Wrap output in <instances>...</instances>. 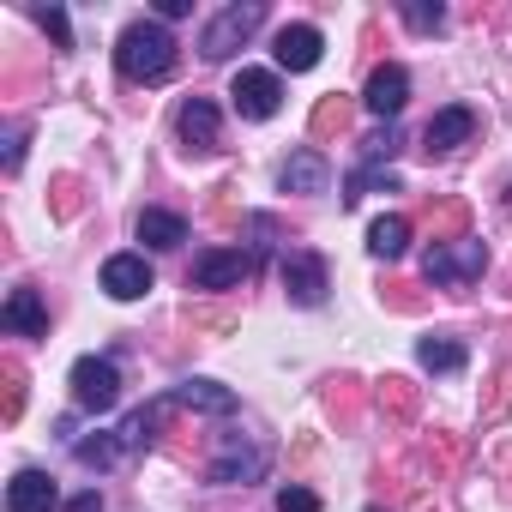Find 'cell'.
<instances>
[{
	"mask_svg": "<svg viewBox=\"0 0 512 512\" xmlns=\"http://www.w3.org/2000/svg\"><path fill=\"white\" fill-rule=\"evenodd\" d=\"M278 512H320V494L314 488H278Z\"/></svg>",
	"mask_w": 512,
	"mask_h": 512,
	"instance_id": "cell-35",
	"label": "cell"
},
{
	"mask_svg": "<svg viewBox=\"0 0 512 512\" xmlns=\"http://www.w3.org/2000/svg\"><path fill=\"white\" fill-rule=\"evenodd\" d=\"M187 326L193 332H235V314L229 308H187Z\"/></svg>",
	"mask_w": 512,
	"mask_h": 512,
	"instance_id": "cell-32",
	"label": "cell"
},
{
	"mask_svg": "<svg viewBox=\"0 0 512 512\" xmlns=\"http://www.w3.org/2000/svg\"><path fill=\"white\" fill-rule=\"evenodd\" d=\"M398 145H404V139H398V127H380V133H368V139H362V157H368V163H380V157H392Z\"/></svg>",
	"mask_w": 512,
	"mask_h": 512,
	"instance_id": "cell-34",
	"label": "cell"
},
{
	"mask_svg": "<svg viewBox=\"0 0 512 512\" xmlns=\"http://www.w3.org/2000/svg\"><path fill=\"white\" fill-rule=\"evenodd\" d=\"M229 103H235V115H247V121H272V115L284 109V79L266 73V67H241L235 85H229Z\"/></svg>",
	"mask_w": 512,
	"mask_h": 512,
	"instance_id": "cell-5",
	"label": "cell"
},
{
	"mask_svg": "<svg viewBox=\"0 0 512 512\" xmlns=\"http://www.w3.org/2000/svg\"><path fill=\"white\" fill-rule=\"evenodd\" d=\"M422 223H428L434 247L464 241V235H470V205H464V199H428V205H422Z\"/></svg>",
	"mask_w": 512,
	"mask_h": 512,
	"instance_id": "cell-17",
	"label": "cell"
},
{
	"mask_svg": "<svg viewBox=\"0 0 512 512\" xmlns=\"http://www.w3.org/2000/svg\"><path fill=\"white\" fill-rule=\"evenodd\" d=\"M247 278H253V260H247V253H235V247H211V253H199L193 272H187L193 290H241Z\"/></svg>",
	"mask_w": 512,
	"mask_h": 512,
	"instance_id": "cell-7",
	"label": "cell"
},
{
	"mask_svg": "<svg viewBox=\"0 0 512 512\" xmlns=\"http://www.w3.org/2000/svg\"><path fill=\"white\" fill-rule=\"evenodd\" d=\"M500 482H506V500H512V446L500 452Z\"/></svg>",
	"mask_w": 512,
	"mask_h": 512,
	"instance_id": "cell-40",
	"label": "cell"
},
{
	"mask_svg": "<svg viewBox=\"0 0 512 512\" xmlns=\"http://www.w3.org/2000/svg\"><path fill=\"white\" fill-rule=\"evenodd\" d=\"M169 398H175L181 410H205V416H229V410H235V392L217 386V380H187V386H175Z\"/></svg>",
	"mask_w": 512,
	"mask_h": 512,
	"instance_id": "cell-19",
	"label": "cell"
},
{
	"mask_svg": "<svg viewBox=\"0 0 512 512\" xmlns=\"http://www.w3.org/2000/svg\"><path fill=\"white\" fill-rule=\"evenodd\" d=\"M326 290H332L326 260H320V253H308V247H290V253H284V296H290L296 308H320Z\"/></svg>",
	"mask_w": 512,
	"mask_h": 512,
	"instance_id": "cell-6",
	"label": "cell"
},
{
	"mask_svg": "<svg viewBox=\"0 0 512 512\" xmlns=\"http://www.w3.org/2000/svg\"><path fill=\"white\" fill-rule=\"evenodd\" d=\"M374 398H380V410H386L392 422H410V416H416V404H422V398H416V386H410L404 374H386Z\"/></svg>",
	"mask_w": 512,
	"mask_h": 512,
	"instance_id": "cell-24",
	"label": "cell"
},
{
	"mask_svg": "<svg viewBox=\"0 0 512 512\" xmlns=\"http://www.w3.org/2000/svg\"><path fill=\"white\" fill-rule=\"evenodd\" d=\"M326 410H332L338 422H356V416H362V380H350V374L326 380Z\"/></svg>",
	"mask_w": 512,
	"mask_h": 512,
	"instance_id": "cell-25",
	"label": "cell"
},
{
	"mask_svg": "<svg viewBox=\"0 0 512 512\" xmlns=\"http://www.w3.org/2000/svg\"><path fill=\"white\" fill-rule=\"evenodd\" d=\"M19 163H25V127L7 139V169H19Z\"/></svg>",
	"mask_w": 512,
	"mask_h": 512,
	"instance_id": "cell-39",
	"label": "cell"
},
{
	"mask_svg": "<svg viewBox=\"0 0 512 512\" xmlns=\"http://www.w3.org/2000/svg\"><path fill=\"white\" fill-rule=\"evenodd\" d=\"M326 181H332V169L320 151H296L284 163V193H326Z\"/></svg>",
	"mask_w": 512,
	"mask_h": 512,
	"instance_id": "cell-21",
	"label": "cell"
},
{
	"mask_svg": "<svg viewBox=\"0 0 512 512\" xmlns=\"http://www.w3.org/2000/svg\"><path fill=\"white\" fill-rule=\"evenodd\" d=\"M67 386H73V404H79V410L103 416V410H115V398H121V368H115L109 356H79L73 374H67Z\"/></svg>",
	"mask_w": 512,
	"mask_h": 512,
	"instance_id": "cell-4",
	"label": "cell"
},
{
	"mask_svg": "<svg viewBox=\"0 0 512 512\" xmlns=\"http://www.w3.org/2000/svg\"><path fill=\"white\" fill-rule=\"evenodd\" d=\"M266 476V452L247 434H223L211 452V482H260Z\"/></svg>",
	"mask_w": 512,
	"mask_h": 512,
	"instance_id": "cell-8",
	"label": "cell"
},
{
	"mask_svg": "<svg viewBox=\"0 0 512 512\" xmlns=\"http://www.w3.org/2000/svg\"><path fill=\"white\" fill-rule=\"evenodd\" d=\"M115 67H121V79H133V85H163V79L175 73V37H169L157 19H139V25L121 31Z\"/></svg>",
	"mask_w": 512,
	"mask_h": 512,
	"instance_id": "cell-1",
	"label": "cell"
},
{
	"mask_svg": "<svg viewBox=\"0 0 512 512\" xmlns=\"http://www.w3.org/2000/svg\"><path fill=\"white\" fill-rule=\"evenodd\" d=\"M380 296H386V308H398V314H416V308H422V296H416V284H386Z\"/></svg>",
	"mask_w": 512,
	"mask_h": 512,
	"instance_id": "cell-36",
	"label": "cell"
},
{
	"mask_svg": "<svg viewBox=\"0 0 512 512\" xmlns=\"http://www.w3.org/2000/svg\"><path fill=\"white\" fill-rule=\"evenodd\" d=\"M404 103H410V73H404V67H392V61H386V67H374V73H368V109L392 127V115H398Z\"/></svg>",
	"mask_w": 512,
	"mask_h": 512,
	"instance_id": "cell-13",
	"label": "cell"
},
{
	"mask_svg": "<svg viewBox=\"0 0 512 512\" xmlns=\"http://www.w3.org/2000/svg\"><path fill=\"white\" fill-rule=\"evenodd\" d=\"M404 25L428 37V31H440V25H446V7H428V0H410V7H404Z\"/></svg>",
	"mask_w": 512,
	"mask_h": 512,
	"instance_id": "cell-30",
	"label": "cell"
},
{
	"mask_svg": "<svg viewBox=\"0 0 512 512\" xmlns=\"http://www.w3.org/2000/svg\"><path fill=\"white\" fill-rule=\"evenodd\" d=\"M49 211L55 217H79L85 211V181L79 175H55L49 181Z\"/></svg>",
	"mask_w": 512,
	"mask_h": 512,
	"instance_id": "cell-26",
	"label": "cell"
},
{
	"mask_svg": "<svg viewBox=\"0 0 512 512\" xmlns=\"http://www.w3.org/2000/svg\"><path fill=\"white\" fill-rule=\"evenodd\" d=\"M320 49H326V37L314 31V25H284L278 31V67H290V73H308V67H320Z\"/></svg>",
	"mask_w": 512,
	"mask_h": 512,
	"instance_id": "cell-15",
	"label": "cell"
},
{
	"mask_svg": "<svg viewBox=\"0 0 512 512\" xmlns=\"http://www.w3.org/2000/svg\"><path fill=\"white\" fill-rule=\"evenodd\" d=\"M428 464L458 470V464H464V440H458V434H446V428H434V434H428Z\"/></svg>",
	"mask_w": 512,
	"mask_h": 512,
	"instance_id": "cell-27",
	"label": "cell"
},
{
	"mask_svg": "<svg viewBox=\"0 0 512 512\" xmlns=\"http://www.w3.org/2000/svg\"><path fill=\"white\" fill-rule=\"evenodd\" d=\"M416 356H422V368H428V374H458V368H464V344H458L452 332L422 338V344H416Z\"/></svg>",
	"mask_w": 512,
	"mask_h": 512,
	"instance_id": "cell-23",
	"label": "cell"
},
{
	"mask_svg": "<svg viewBox=\"0 0 512 512\" xmlns=\"http://www.w3.org/2000/svg\"><path fill=\"white\" fill-rule=\"evenodd\" d=\"M175 410H181L175 398H151V404H139V410L121 422V446H127V452H145V446H157V434H163V422H169Z\"/></svg>",
	"mask_w": 512,
	"mask_h": 512,
	"instance_id": "cell-14",
	"label": "cell"
},
{
	"mask_svg": "<svg viewBox=\"0 0 512 512\" xmlns=\"http://www.w3.org/2000/svg\"><path fill=\"white\" fill-rule=\"evenodd\" d=\"M0 326L19 332V338H49V308H43V296H37L31 284H19V290L7 296V308H0Z\"/></svg>",
	"mask_w": 512,
	"mask_h": 512,
	"instance_id": "cell-12",
	"label": "cell"
},
{
	"mask_svg": "<svg viewBox=\"0 0 512 512\" xmlns=\"http://www.w3.org/2000/svg\"><path fill=\"white\" fill-rule=\"evenodd\" d=\"M350 115H356V103H350L344 91H332V97H320V103H314L308 133H314V139H344V133H350Z\"/></svg>",
	"mask_w": 512,
	"mask_h": 512,
	"instance_id": "cell-20",
	"label": "cell"
},
{
	"mask_svg": "<svg viewBox=\"0 0 512 512\" xmlns=\"http://www.w3.org/2000/svg\"><path fill=\"white\" fill-rule=\"evenodd\" d=\"M0 380H7V422H19V410H25V368H19V356L0 362Z\"/></svg>",
	"mask_w": 512,
	"mask_h": 512,
	"instance_id": "cell-29",
	"label": "cell"
},
{
	"mask_svg": "<svg viewBox=\"0 0 512 512\" xmlns=\"http://www.w3.org/2000/svg\"><path fill=\"white\" fill-rule=\"evenodd\" d=\"M193 0H157V19H187Z\"/></svg>",
	"mask_w": 512,
	"mask_h": 512,
	"instance_id": "cell-38",
	"label": "cell"
},
{
	"mask_svg": "<svg viewBox=\"0 0 512 512\" xmlns=\"http://www.w3.org/2000/svg\"><path fill=\"white\" fill-rule=\"evenodd\" d=\"M470 133H476V109L452 103V109H440V115L428 121V133H422V151H428V157H452L458 145H470Z\"/></svg>",
	"mask_w": 512,
	"mask_h": 512,
	"instance_id": "cell-10",
	"label": "cell"
},
{
	"mask_svg": "<svg viewBox=\"0 0 512 512\" xmlns=\"http://www.w3.org/2000/svg\"><path fill=\"white\" fill-rule=\"evenodd\" d=\"M151 284H157V272H151L145 253H109V260H103V290L115 302H139Z\"/></svg>",
	"mask_w": 512,
	"mask_h": 512,
	"instance_id": "cell-9",
	"label": "cell"
},
{
	"mask_svg": "<svg viewBox=\"0 0 512 512\" xmlns=\"http://www.w3.org/2000/svg\"><path fill=\"white\" fill-rule=\"evenodd\" d=\"M266 25V7L260 0H247V7H223L211 25H205V37H199V55L205 61H229L235 49H247V37Z\"/></svg>",
	"mask_w": 512,
	"mask_h": 512,
	"instance_id": "cell-3",
	"label": "cell"
},
{
	"mask_svg": "<svg viewBox=\"0 0 512 512\" xmlns=\"http://www.w3.org/2000/svg\"><path fill=\"white\" fill-rule=\"evenodd\" d=\"M115 452H121V440H109V434H97V440H79V446H73V458H79V464H91V470H109V464H115Z\"/></svg>",
	"mask_w": 512,
	"mask_h": 512,
	"instance_id": "cell-28",
	"label": "cell"
},
{
	"mask_svg": "<svg viewBox=\"0 0 512 512\" xmlns=\"http://www.w3.org/2000/svg\"><path fill=\"white\" fill-rule=\"evenodd\" d=\"M37 25L49 31V43H55V49H73V25H67V13H61V7H37Z\"/></svg>",
	"mask_w": 512,
	"mask_h": 512,
	"instance_id": "cell-31",
	"label": "cell"
},
{
	"mask_svg": "<svg viewBox=\"0 0 512 512\" xmlns=\"http://www.w3.org/2000/svg\"><path fill=\"white\" fill-rule=\"evenodd\" d=\"M488 272V247L476 241V235H464V241H446V247H428V260H422V278L434 284V290H470L476 278Z\"/></svg>",
	"mask_w": 512,
	"mask_h": 512,
	"instance_id": "cell-2",
	"label": "cell"
},
{
	"mask_svg": "<svg viewBox=\"0 0 512 512\" xmlns=\"http://www.w3.org/2000/svg\"><path fill=\"white\" fill-rule=\"evenodd\" d=\"M55 506H61L55 476H43V470H19V476L7 482V512H55Z\"/></svg>",
	"mask_w": 512,
	"mask_h": 512,
	"instance_id": "cell-16",
	"label": "cell"
},
{
	"mask_svg": "<svg viewBox=\"0 0 512 512\" xmlns=\"http://www.w3.org/2000/svg\"><path fill=\"white\" fill-rule=\"evenodd\" d=\"M404 247H410V217L404 211H386L368 223V253L374 260H404Z\"/></svg>",
	"mask_w": 512,
	"mask_h": 512,
	"instance_id": "cell-18",
	"label": "cell"
},
{
	"mask_svg": "<svg viewBox=\"0 0 512 512\" xmlns=\"http://www.w3.org/2000/svg\"><path fill=\"white\" fill-rule=\"evenodd\" d=\"M175 127H181V145H187L193 157L217 151V103H211V97H187L181 115H175Z\"/></svg>",
	"mask_w": 512,
	"mask_h": 512,
	"instance_id": "cell-11",
	"label": "cell"
},
{
	"mask_svg": "<svg viewBox=\"0 0 512 512\" xmlns=\"http://www.w3.org/2000/svg\"><path fill=\"white\" fill-rule=\"evenodd\" d=\"M61 512H103V494H97V488H85V494H73Z\"/></svg>",
	"mask_w": 512,
	"mask_h": 512,
	"instance_id": "cell-37",
	"label": "cell"
},
{
	"mask_svg": "<svg viewBox=\"0 0 512 512\" xmlns=\"http://www.w3.org/2000/svg\"><path fill=\"white\" fill-rule=\"evenodd\" d=\"M133 229H139V241H151V247H181V241H187V223H181L175 211H157V205L139 211Z\"/></svg>",
	"mask_w": 512,
	"mask_h": 512,
	"instance_id": "cell-22",
	"label": "cell"
},
{
	"mask_svg": "<svg viewBox=\"0 0 512 512\" xmlns=\"http://www.w3.org/2000/svg\"><path fill=\"white\" fill-rule=\"evenodd\" d=\"M482 410H488V416H506V410H512V362L494 374V392L482 398Z\"/></svg>",
	"mask_w": 512,
	"mask_h": 512,
	"instance_id": "cell-33",
	"label": "cell"
}]
</instances>
